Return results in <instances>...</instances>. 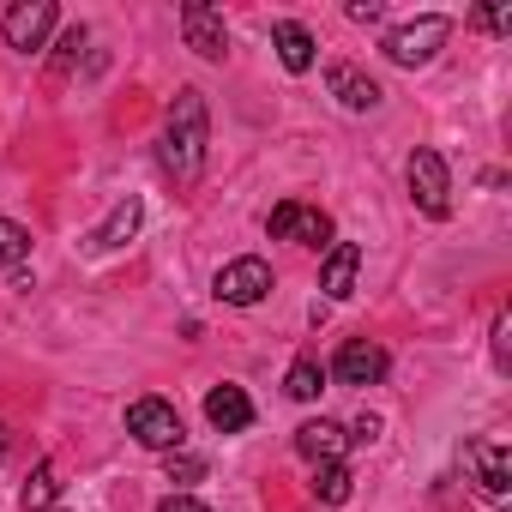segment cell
Instances as JSON below:
<instances>
[{
  "label": "cell",
  "mask_w": 512,
  "mask_h": 512,
  "mask_svg": "<svg viewBox=\"0 0 512 512\" xmlns=\"http://www.w3.org/2000/svg\"><path fill=\"white\" fill-rule=\"evenodd\" d=\"M205 145H211V115H205V91L181 85L169 115H163V145H157V163L175 187H193L205 175Z\"/></svg>",
  "instance_id": "cell-1"
},
{
  "label": "cell",
  "mask_w": 512,
  "mask_h": 512,
  "mask_svg": "<svg viewBox=\"0 0 512 512\" xmlns=\"http://www.w3.org/2000/svg\"><path fill=\"white\" fill-rule=\"evenodd\" d=\"M446 37H452V19H446V13H422V19L392 25V31L380 37V55H386L392 67L416 73V67H428V61L446 49Z\"/></svg>",
  "instance_id": "cell-2"
},
{
  "label": "cell",
  "mask_w": 512,
  "mask_h": 512,
  "mask_svg": "<svg viewBox=\"0 0 512 512\" xmlns=\"http://www.w3.org/2000/svg\"><path fill=\"white\" fill-rule=\"evenodd\" d=\"M404 181H410V199L422 205V217H452V169H446V157L440 151H410V163H404Z\"/></svg>",
  "instance_id": "cell-3"
},
{
  "label": "cell",
  "mask_w": 512,
  "mask_h": 512,
  "mask_svg": "<svg viewBox=\"0 0 512 512\" xmlns=\"http://www.w3.org/2000/svg\"><path fill=\"white\" fill-rule=\"evenodd\" d=\"M127 434L145 446V452H181L187 428H181V410L169 398H133L127 404Z\"/></svg>",
  "instance_id": "cell-4"
},
{
  "label": "cell",
  "mask_w": 512,
  "mask_h": 512,
  "mask_svg": "<svg viewBox=\"0 0 512 512\" xmlns=\"http://www.w3.org/2000/svg\"><path fill=\"white\" fill-rule=\"evenodd\" d=\"M211 296H217L223 308H260V302L272 296V266L260 260V253H241V260H229V266L217 272Z\"/></svg>",
  "instance_id": "cell-5"
},
{
  "label": "cell",
  "mask_w": 512,
  "mask_h": 512,
  "mask_svg": "<svg viewBox=\"0 0 512 512\" xmlns=\"http://www.w3.org/2000/svg\"><path fill=\"white\" fill-rule=\"evenodd\" d=\"M55 25H61L55 0H19V7H7V19H0V37H7V49L31 55V49H43V43H49V31H55Z\"/></svg>",
  "instance_id": "cell-6"
},
{
  "label": "cell",
  "mask_w": 512,
  "mask_h": 512,
  "mask_svg": "<svg viewBox=\"0 0 512 512\" xmlns=\"http://www.w3.org/2000/svg\"><path fill=\"white\" fill-rule=\"evenodd\" d=\"M181 37H187V49L199 61H223L229 55V25H223L217 7H205V0H187L181 7Z\"/></svg>",
  "instance_id": "cell-7"
},
{
  "label": "cell",
  "mask_w": 512,
  "mask_h": 512,
  "mask_svg": "<svg viewBox=\"0 0 512 512\" xmlns=\"http://www.w3.org/2000/svg\"><path fill=\"white\" fill-rule=\"evenodd\" d=\"M464 464H470V476H476V488H482L488 500H506V494H512V452H506L500 440L464 446Z\"/></svg>",
  "instance_id": "cell-8"
},
{
  "label": "cell",
  "mask_w": 512,
  "mask_h": 512,
  "mask_svg": "<svg viewBox=\"0 0 512 512\" xmlns=\"http://www.w3.org/2000/svg\"><path fill=\"white\" fill-rule=\"evenodd\" d=\"M386 368H392V356H386L374 338H350V344L338 350V362H332V374H338L344 386H380Z\"/></svg>",
  "instance_id": "cell-9"
},
{
  "label": "cell",
  "mask_w": 512,
  "mask_h": 512,
  "mask_svg": "<svg viewBox=\"0 0 512 512\" xmlns=\"http://www.w3.org/2000/svg\"><path fill=\"white\" fill-rule=\"evenodd\" d=\"M326 85H332V97H338L350 115H368V109H380V97H386V91H380L362 67H350V61H332V67H326Z\"/></svg>",
  "instance_id": "cell-10"
},
{
  "label": "cell",
  "mask_w": 512,
  "mask_h": 512,
  "mask_svg": "<svg viewBox=\"0 0 512 512\" xmlns=\"http://www.w3.org/2000/svg\"><path fill=\"white\" fill-rule=\"evenodd\" d=\"M356 272H362V247H356V241H332L326 266H320L326 302H350V296H356Z\"/></svg>",
  "instance_id": "cell-11"
},
{
  "label": "cell",
  "mask_w": 512,
  "mask_h": 512,
  "mask_svg": "<svg viewBox=\"0 0 512 512\" xmlns=\"http://www.w3.org/2000/svg\"><path fill=\"white\" fill-rule=\"evenodd\" d=\"M205 422H211L217 434H247V428H253V398H247L241 386H211V392H205Z\"/></svg>",
  "instance_id": "cell-12"
},
{
  "label": "cell",
  "mask_w": 512,
  "mask_h": 512,
  "mask_svg": "<svg viewBox=\"0 0 512 512\" xmlns=\"http://www.w3.org/2000/svg\"><path fill=\"white\" fill-rule=\"evenodd\" d=\"M344 446H350V434H344V422H332V416H314V422L296 428V452H302L308 464H338Z\"/></svg>",
  "instance_id": "cell-13"
},
{
  "label": "cell",
  "mask_w": 512,
  "mask_h": 512,
  "mask_svg": "<svg viewBox=\"0 0 512 512\" xmlns=\"http://www.w3.org/2000/svg\"><path fill=\"white\" fill-rule=\"evenodd\" d=\"M139 223H145V205L127 193V199H121V205L91 229V241H85V247H91V253H115V247H127V241L139 235Z\"/></svg>",
  "instance_id": "cell-14"
},
{
  "label": "cell",
  "mask_w": 512,
  "mask_h": 512,
  "mask_svg": "<svg viewBox=\"0 0 512 512\" xmlns=\"http://www.w3.org/2000/svg\"><path fill=\"white\" fill-rule=\"evenodd\" d=\"M272 49H278V61H284L290 73H308V67L320 61V49H314V31H308V25H296V19L272 25Z\"/></svg>",
  "instance_id": "cell-15"
},
{
  "label": "cell",
  "mask_w": 512,
  "mask_h": 512,
  "mask_svg": "<svg viewBox=\"0 0 512 512\" xmlns=\"http://www.w3.org/2000/svg\"><path fill=\"white\" fill-rule=\"evenodd\" d=\"M55 494H61V470H55V458H43L31 470V482L19 488V506L25 512H43V506H55Z\"/></svg>",
  "instance_id": "cell-16"
},
{
  "label": "cell",
  "mask_w": 512,
  "mask_h": 512,
  "mask_svg": "<svg viewBox=\"0 0 512 512\" xmlns=\"http://www.w3.org/2000/svg\"><path fill=\"white\" fill-rule=\"evenodd\" d=\"M284 392H290L296 404H314V398L326 392V368H320L314 356H302V362H290V374H284Z\"/></svg>",
  "instance_id": "cell-17"
},
{
  "label": "cell",
  "mask_w": 512,
  "mask_h": 512,
  "mask_svg": "<svg viewBox=\"0 0 512 512\" xmlns=\"http://www.w3.org/2000/svg\"><path fill=\"white\" fill-rule=\"evenodd\" d=\"M31 260V229L13 223V217H0V272H19Z\"/></svg>",
  "instance_id": "cell-18"
},
{
  "label": "cell",
  "mask_w": 512,
  "mask_h": 512,
  "mask_svg": "<svg viewBox=\"0 0 512 512\" xmlns=\"http://www.w3.org/2000/svg\"><path fill=\"white\" fill-rule=\"evenodd\" d=\"M350 488H356V476H350V464H344V458H338V464H320L314 494H320L326 506H344V500H350Z\"/></svg>",
  "instance_id": "cell-19"
},
{
  "label": "cell",
  "mask_w": 512,
  "mask_h": 512,
  "mask_svg": "<svg viewBox=\"0 0 512 512\" xmlns=\"http://www.w3.org/2000/svg\"><path fill=\"white\" fill-rule=\"evenodd\" d=\"M296 241H302V247H314V253H332V217H326V211H302Z\"/></svg>",
  "instance_id": "cell-20"
},
{
  "label": "cell",
  "mask_w": 512,
  "mask_h": 512,
  "mask_svg": "<svg viewBox=\"0 0 512 512\" xmlns=\"http://www.w3.org/2000/svg\"><path fill=\"white\" fill-rule=\"evenodd\" d=\"M302 211H308V205L284 199V205H278V211L266 217V235H272V241H296V229H302Z\"/></svg>",
  "instance_id": "cell-21"
},
{
  "label": "cell",
  "mask_w": 512,
  "mask_h": 512,
  "mask_svg": "<svg viewBox=\"0 0 512 512\" xmlns=\"http://www.w3.org/2000/svg\"><path fill=\"white\" fill-rule=\"evenodd\" d=\"M163 458H169V482H181V488L205 476V458H193V452H163Z\"/></svg>",
  "instance_id": "cell-22"
},
{
  "label": "cell",
  "mask_w": 512,
  "mask_h": 512,
  "mask_svg": "<svg viewBox=\"0 0 512 512\" xmlns=\"http://www.w3.org/2000/svg\"><path fill=\"white\" fill-rule=\"evenodd\" d=\"M494 368H500V374L512 368V314L494 320Z\"/></svg>",
  "instance_id": "cell-23"
},
{
  "label": "cell",
  "mask_w": 512,
  "mask_h": 512,
  "mask_svg": "<svg viewBox=\"0 0 512 512\" xmlns=\"http://www.w3.org/2000/svg\"><path fill=\"white\" fill-rule=\"evenodd\" d=\"M85 43H91V37H85V25H73V31H67V37H61V67H73V61H79V49H85Z\"/></svg>",
  "instance_id": "cell-24"
},
{
  "label": "cell",
  "mask_w": 512,
  "mask_h": 512,
  "mask_svg": "<svg viewBox=\"0 0 512 512\" xmlns=\"http://www.w3.org/2000/svg\"><path fill=\"white\" fill-rule=\"evenodd\" d=\"M476 25L482 31H512V7H488V13H476Z\"/></svg>",
  "instance_id": "cell-25"
},
{
  "label": "cell",
  "mask_w": 512,
  "mask_h": 512,
  "mask_svg": "<svg viewBox=\"0 0 512 512\" xmlns=\"http://www.w3.org/2000/svg\"><path fill=\"white\" fill-rule=\"evenodd\" d=\"M350 440H356V446H374V440H380V416H362V422L350 428Z\"/></svg>",
  "instance_id": "cell-26"
},
{
  "label": "cell",
  "mask_w": 512,
  "mask_h": 512,
  "mask_svg": "<svg viewBox=\"0 0 512 512\" xmlns=\"http://www.w3.org/2000/svg\"><path fill=\"white\" fill-rule=\"evenodd\" d=\"M157 512H211V506H205V500H193V494H169Z\"/></svg>",
  "instance_id": "cell-27"
},
{
  "label": "cell",
  "mask_w": 512,
  "mask_h": 512,
  "mask_svg": "<svg viewBox=\"0 0 512 512\" xmlns=\"http://www.w3.org/2000/svg\"><path fill=\"white\" fill-rule=\"evenodd\" d=\"M350 19H356V25H374V19H380V0H356Z\"/></svg>",
  "instance_id": "cell-28"
},
{
  "label": "cell",
  "mask_w": 512,
  "mask_h": 512,
  "mask_svg": "<svg viewBox=\"0 0 512 512\" xmlns=\"http://www.w3.org/2000/svg\"><path fill=\"white\" fill-rule=\"evenodd\" d=\"M7 446H13V440H7V422H0V464H7Z\"/></svg>",
  "instance_id": "cell-29"
}]
</instances>
